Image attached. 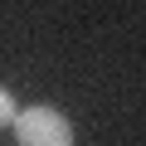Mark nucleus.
<instances>
[{
	"label": "nucleus",
	"mask_w": 146,
	"mask_h": 146,
	"mask_svg": "<svg viewBox=\"0 0 146 146\" xmlns=\"http://www.w3.org/2000/svg\"><path fill=\"white\" fill-rule=\"evenodd\" d=\"M15 141L20 146H73V127L58 107H25L15 117Z\"/></svg>",
	"instance_id": "1"
},
{
	"label": "nucleus",
	"mask_w": 146,
	"mask_h": 146,
	"mask_svg": "<svg viewBox=\"0 0 146 146\" xmlns=\"http://www.w3.org/2000/svg\"><path fill=\"white\" fill-rule=\"evenodd\" d=\"M15 117H20V112H15V98L0 88V127H15Z\"/></svg>",
	"instance_id": "2"
}]
</instances>
